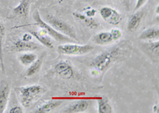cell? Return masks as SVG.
Wrapping results in <instances>:
<instances>
[{"instance_id":"14","label":"cell","mask_w":159,"mask_h":113,"mask_svg":"<svg viewBox=\"0 0 159 113\" xmlns=\"http://www.w3.org/2000/svg\"><path fill=\"white\" fill-rule=\"evenodd\" d=\"M89 104H90V102L88 100H80L75 102L74 104L69 105L68 108H66L62 111L65 113L84 112V111H87L89 107Z\"/></svg>"},{"instance_id":"12","label":"cell","mask_w":159,"mask_h":113,"mask_svg":"<svg viewBox=\"0 0 159 113\" xmlns=\"http://www.w3.org/2000/svg\"><path fill=\"white\" fill-rule=\"evenodd\" d=\"M30 33L32 34L34 38L37 39L40 43L43 45L45 47L48 48V49H52L53 48V43L52 41L51 40L50 38L48 37L47 32L44 29H42L39 31H34V30H30Z\"/></svg>"},{"instance_id":"17","label":"cell","mask_w":159,"mask_h":113,"mask_svg":"<svg viewBox=\"0 0 159 113\" xmlns=\"http://www.w3.org/2000/svg\"><path fill=\"white\" fill-rule=\"evenodd\" d=\"M139 38L143 41H156L159 38V29L157 27H150L143 31Z\"/></svg>"},{"instance_id":"20","label":"cell","mask_w":159,"mask_h":113,"mask_svg":"<svg viewBox=\"0 0 159 113\" xmlns=\"http://www.w3.org/2000/svg\"><path fill=\"white\" fill-rule=\"evenodd\" d=\"M6 35V27L3 22L0 20V67L2 73H5V66L3 61V42Z\"/></svg>"},{"instance_id":"21","label":"cell","mask_w":159,"mask_h":113,"mask_svg":"<svg viewBox=\"0 0 159 113\" xmlns=\"http://www.w3.org/2000/svg\"><path fill=\"white\" fill-rule=\"evenodd\" d=\"M38 54L35 53H24L18 55V60L20 63L24 66H30L37 60Z\"/></svg>"},{"instance_id":"15","label":"cell","mask_w":159,"mask_h":113,"mask_svg":"<svg viewBox=\"0 0 159 113\" xmlns=\"http://www.w3.org/2000/svg\"><path fill=\"white\" fill-rule=\"evenodd\" d=\"M92 42L99 46H107L114 42L110 31H102L92 37Z\"/></svg>"},{"instance_id":"24","label":"cell","mask_w":159,"mask_h":113,"mask_svg":"<svg viewBox=\"0 0 159 113\" xmlns=\"http://www.w3.org/2000/svg\"><path fill=\"white\" fill-rule=\"evenodd\" d=\"M147 0H137L136 1V3L135 6H134V11H136L138 10H139L140 8H142L145 4L147 3Z\"/></svg>"},{"instance_id":"11","label":"cell","mask_w":159,"mask_h":113,"mask_svg":"<svg viewBox=\"0 0 159 113\" xmlns=\"http://www.w3.org/2000/svg\"><path fill=\"white\" fill-rule=\"evenodd\" d=\"M137 12L131 15L127 21V29L129 32H134L139 29L141 25L143 19L144 18V11H136Z\"/></svg>"},{"instance_id":"5","label":"cell","mask_w":159,"mask_h":113,"mask_svg":"<svg viewBox=\"0 0 159 113\" xmlns=\"http://www.w3.org/2000/svg\"><path fill=\"white\" fill-rule=\"evenodd\" d=\"M95 47L91 45H79L74 43L63 44L57 48L58 53L67 56H82L92 52Z\"/></svg>"},{"instance_id":"18","label":"cell","mask_w":159,"mask_h":113,"mask_svg":"<svg viewBox=\"0 0 159 113\" xmlns=\"http://www.w3.org/2000/svg\"><path fill=\"white\" fill-rule=\"evenodd\" d=\"M45 55V53H43L42 55H40L34 63H32L30 66H28V69L26 70V73H25V75L27 77H33L34 75H35L40 71V70H41V68L42 66V64H43Z\"/></svg>"},{"instance_id":"19","label":"cell","mask_w":159,"mask_h":113,"mask_svg":"<svg viewBox=\"0 0 159 113\" xmlns=\"http://www.w3.org/2000/svg\"><path fill=\"white\" fill-rule=\"evenodd\" d=\"M98 112L99 113H113V107L107 97H103L98 100Z\"/></svg>"},{"instance_id":"7","label":"cell","mask_w":159,"mask_h":113,"mask_svg":"<svg viewBox=\"0 0 159 113\" xmlns=\"http://www.w3.org/2000/svg\"><path fill=\"white\" fill-rule=\"evenodd\" d=\"M54 72L60 77L65 80H70L75 76L73 66L68 61H61L57 63L54 66Z\"/></svg>"},{"instance_id":"26","label":"cell","mask_w":159,"mask_h":113,"mask_svg":"<svg viewBox=\"0 0 159 113\" xmlns=\"http://www.w3.org/2000/svg\"><path fill=\"white\" fill-rule=\"evenodd\" d=\"M33 38H34V37L32 36V34H31L30 33H25L22 35V38L21 39L23 41H32Z\"/></svg>"},{"instance_id":"25","label":"cell","mask_w":159,"mask_h":113,"mask_svg":"<svg viewBox=\"0 0 159 113\" xmlns=\"http://www.w3.org/2000/svg\"><path fill=\"white\" fill-rule=\"evenodd\" d=\"M8 112L10 113H22L23 111H22V108L19 107V106H15V107H12L11 109L9 110Z\"/></svg>"},{"instance_id":"1","label":"cell","mask_w":159,"mask_h":113,"mask_svg":"<svg viewBox=\"0 0 159 113\" xmlns=\"http://www.w3.org/2000/svg\"><path fill=\"white\" fill-rule=\"evenodd\" d=\"M130 52L131 43L128 42H121L119 45L104 50L89 63V66L92 68L91 74L95 77L103 75L115 63L127 58Z\"/></svg>"},{"instance_id":"4","label":"cell","mask_w":159,"mask_h":113,"mask_svg":"<svg viewBox=\"0 0 159 113\" xmlns=\"http://www.w3.org/2000/svg\"><path fill=\"white\" fill-rule=\"evenodd\" d=\"M33 18H34V20L37 26H39L41 29H45L47 32V34L52 37V38L54 39L55 41H57V42H65V43L73 42V39L70 38L69 37L66 36V35L57 31L49 23H47L45 20H43L38 10H34V13H33Z\"/></svg>"},{"instance_id":"2","label":"cell","mask_w":159,"mask_h":113,"mask_svg":"<svg viewBox=\"0 0 159 113\" xmlns=\"http://www.w3.org/2000/svg\"><path fill=\"white\" fill-rule=\"evenodd\" d=\"M21 104L24 108H28L44 92V88L39 84H31L18 88Z\"/></svg>"},{"instance_id":"3","label":"cell","mask_w":159,"mask_h":113,"mask_svg":"<svg viewBox=\"0 0 159 113\" xmlns=\"http://www.w3.org/2000/svg\"><path fill=\"white\" fill-rule=\"evenodd\" d=\"M45 22L49 23L57 31L69 37L70 38L73 39V40L78 41L77 35H76L74 28L72 27L70 24L68 23L67 22H65V21L62 20L61 18H57L55 15H50V14L45 15Z\"/></svg>"},{"instance_id":"10","label":"cell","mask_w":159,"mask_h":113,"mask_svg":"<svg viewBox=\"0 0 159 113\" xmlns=\"http://www.w3.org/2000/svg\"><path fill=\"white\" fill-rule=\"evenodd\" d=\"M30 3L31 0H21L19 3L13 8L11 14L14 17L26 18L30 11Z\"/></svg>"},{"instance_id":"16","label":"cell","mask_w":159,"mask_h":113,"mask_svg":"<svg viewBox=\"0 0 159 113\" xmlns=\"http://www.w3.org/2000/svg\"><path fill=\"white\" fill-rule=\"evenodd\" d=\"M61 101L56 100H51L49 101H46L42 105H40L39 107L36 108L35 110L33 111V112L34 113H48L52 111V110L56 109L58 106L61 105Z\"/></svg>"},{"instance_id":"23","label":"cell","mask_w":159,"mask_h":113,"mask_svg":"<svg viewBox=\"0 0 159 113\" xmlns=\"http://www.w3.org/2000/svg\"><path fill=\"white\" fill-rule=\"evenodd\" d=\"M96 13H97V11L94 8L88 7L84 10V14L89 18H93L96 15Z\"/></svg>"},{"instance_id":"6","label":"cell","mask_w":159,"mask_h":113,"mask_svg":"<svg viewBox=\"0 0 159 113\" xmlns=\"http://www.w3.org/2000/svg\"><path fill=\"white\" fill-rule=\"evenodd\" d=\"M99 12L102 19L110 25L117 26L123 20V15L111 7H103Z\"/></svg>"},{"instance_id":"27","label":"cell","mask_w":159,"mask_h":113,"mask_svg":"<svg viewBox=\"0 0 159 113\" xmlns=\"http://www.w3.org/2000/svg\"><path fill=\"white\" fill-rule=\"evenodd\" d=\"M119 1H124V0H119Z\"/></svg>"},{"instance_id":"13","label":"cell","mask_w":159,"mask_h":113,"mask_svg":"<svg viewBox=\"0 0 159 113\" xmlns=\"http://www.w3.org/2000/svg\"><path fill=\"white\" fill-rule=\"evenodd\" d=\"M72 15H73V17L76 18V20L79 21L80 22H81L84 26L89 28V29H97L99 26V23L95 18H89V17L86 16L84 13L74 12V13L72 14Z\"/></svg>"},{"instance_id":"9","label":"cell","mask_w":159,"mask_h":113,"mask_svg":"<svg viewBox=\"0 0 159 113\" xmlns=\"http://www.w3.org/2000/svg\"><path fill=\"white\" fill-rule=\"evenodd\" d=\"M11 94V84L7 80H0V113H3L7 107Z\"/></svg>"},{"instance_id":"22","label":"cell","mask_w":159,"mask_h":113,"mask_svg":"<svg viewBox=\"0 0 159 113\" xmlns=\"http://www.w3.org/2000/svg\"><path fill=\"white\" fill-rule=\"evenodd\" d=\"M110 32L114 42L119 41L123 37V32H122L121 29H118V28H113V29H111V30H110Z\"/></svg>"},{"instance_id":"8","label":"cell","mask_w":159,"mask_h":113,"mask_svg":"<svg viewBox=\"0 0 159 113\" xmlns=\"http://www.w3.org/2000/svg\"><path fill=\"white\" fill-rule=\"evenodd\" d=\"M39 49V44L32 41H23L22 39L15 41L11 47V50L14 52H30L38 50Z\"/></svg>"}]
</instances>
